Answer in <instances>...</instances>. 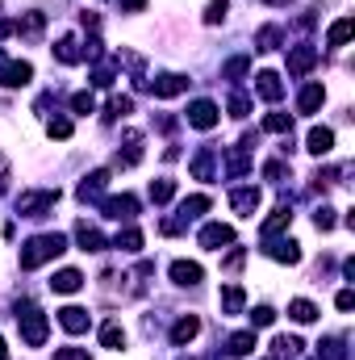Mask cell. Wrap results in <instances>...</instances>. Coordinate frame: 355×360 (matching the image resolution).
Returning <instances> with one entry per match:
<instances>
[{"mask_svg": "<svg viewBox=\"0 0 355 360\" xmlns=\"http://www.w3.org/2000/svg\"><path fill=\"white\" fill-rule=\"evenodd\" d=\"M59 201V188H25L17 197V214L21 218H46V210Z\"/></svg>", "mask_w": 355, "mask_h": 360, "instance_id": "3957f363", "label": "cell"}, {"mask_svg": "<svg viewBox=\"0 0 355 360\" xmlns=\"http://www.w3.org/2000/svg\"><path fill=\"white\" fill-rule=\"evenodd\" d=\"M247 68H251V59H247V55H234V59L222 68V80H239V76H247Z\"/></svg>", "mask_w": 355, "mask_h": 360, "instance_id": "e575fe53", "label": "cell"}, {"mask_svg": "<svg viewBox=\"0 0 355 360\" xmlns=\"http://www.w3.org/2000/svg\"><path fill=\"white\" fill-rule=\"evenodd\" d=\"M255 92H260L264 101L276 105V101L284 96V84H280V76H276V72H260V76H255Z\"/></svg>", "mask_w": 355, "mask_h": 360, "instance_id": "603a6c76", "label": "cell"}, {"mask_svg": "<svg viewBox=\"0 0 355 360\" xmlns=\"http://www.w3.org/2000/svg\"><path fill=\"white\" fill-rule=\"evenodd\" d=\"M13 34V21H0V38H8Z\"/></svg>", "mask_w": 355, "mask_h": 360, "instance_id": "f5cc1de1", "label": "cell"}, {"mask_svg": "<svg viewBox=\"0 0 355 360\" xmlns=\"http://www.w3.org/2000/svg\"><path fill=\"white\" fill-rule=\"evenodd\" d=\"M226 8H230V0H209V8H205V21H209V25H217V21L226 17Z\"/></svg>", "mask_w": 355, "mask_h": 360, "instance_id": "b9f144b4", "label": "cell"}, {"mask_svg": "<svg viewBox=\"0 0 355 360\" xmlns=\"http://www.w3.org/2000/svg\"><path fill=\"white\" fill-rule=\"evenodd\" d=\"M243 260H247V252H243V248H234V252L226 256V264H222V269H226V272H239V269H243Z\"/></svg>", "mask_w": 355, "mask_h": 360, "instance_id": "7dc6e473", "label": "cell"}, {"mask_svg": "<svg viewBox=\"0 0 355 360\" xmlns=\"http://www.w3.org/2000/svg\"><path fill=\"white\" fill-rule=\"evenodd\" d=\"M280 38H284V34H280V25H264V30L255 34V46H260V51H276V42H280Z\"/></svg>", "mask_w": 355, "mask_h": 360, "instance_id": "74e56055", "label": "cell"}, {"mask_svg": "<svg viewBox=\"0 0 355 360\" xmlns=\"http://www.w3.org/2000/svg\"><path fill=\"white\" fill-rule=\"evenodd\" d=\"M142 4H147V0H121V8H126V13H138Z\"/></svg>", "mask_w": 355, "mask_h": 360, "instance_id": "816d5d0a", "label": "cell"}, {"mask_svg": "<svg viewBox=\"0 0 355 360\" xmlns=\"http://www.w3.org/2000/svg\"><path fill=\"white\" fill-rule=\"evenodd\" d=\"M72 109L88 117V113H96V96H92V92H76V96H72Z\"/></svg>", "mask_w": 355, "mask_h": 360, "instance_id": "60d3db41", "label": "cell"}, {"mask_svg": "<svg viewBox=\"0 0 355 360\" xmlns=\"http://www.w3.org/2000/svg\"><path fill=\"white\" fill-rule=\"evenodd\" d=\"M247 109H251L247 92H230V113H234V117H247Z\"/></svg>", "mask_w": 355, "mask_h": 360, "instance_id": "ee69618b", "label": "cell"}, {"mask_svg": "<svg viewBox=\"0 0 355 360\" xmlns=\"http://www.w3.org/2000/svg\"><path fill=\"white\" fill-rule=\"evenodd\" d=\"M51 289H55V293H80V289H84V272L80 269L55 272V276H51Z\"/></svg>", "mask_w": 355, "mask_h": 360, "instance_id": "5bb4252c", "label": "cell"}, {"mask_svg": "<svg viewBox=\"0 0 355 360\" xmlns=\"http://www.w3.org/2000/svg\"><path fill=\"white\" fill-rule=\"evenodd\" d=\"M113 248H117V252H130V256H134V252H142V231H138V226L117 231V235H113Z\"/></svg>", "mask_w": 355, "mask_h": 360, "instance_id": "f1b7e54d", "label": "cell"}, {"mask_svg": "<svg viewBox=\"0 0 355 360\" xmlns=\"http://www.w3.org/2000/svg\"><path fill=\"white\" fill-rule=\"evenodd\" d=\"M264 252L272 256V260H280V264H297V260H301V248H297L293 239H280V243H276V239H267Z\"/></svg>", "mask_w": 355, "mask_h": 360, "instance_id": "d6986e66", "label": "cell"}, {"mask_svg": "<svg viewBox=\"0 0 355 360\" xmlns=\"http://www.w3.org/2000/svg\"><path fill=\"white\" fill-rule=\"evenodd\" d=\"M46 134L59 139V143H67V139H72V117H51V122H46Z\"/></svg>", "mask_w": 355, "mask_h": 360, "instance_id": "d590c367", "label": "cell"}, {"mask_svg": "<svg viewBox=\"0 0 355 360\" xmlns=\"http://www.w3.org/2000/svg\"><path fill=\"white\" fill-rule=\"evenodd\" d=\"M138 160H142V134L126 130V155H117V168H134Z\"/></svg>", "mask_w": 355, "mask_h": 360, "instance_id": "d4e9b609", "label": "cell"}, {"mask_svg": "<svg viewBox=\"0 0 355 360\" xmlns=\"http://www.w3.org/2000/svg\"><path fill=\"white\" fill-rule=\"evenodd\" d=\"M251 323H255V327H272V323H276V310H272V306H255V310H251Z\"/></svg>", "mask_w": 355, "mask_h": 360, "instance_id": "7bdbcfd3", "label": "cell"}, {"mask_svg": "<svg viewBox=\"0 0 355 360\" xmlns=\"http://www.w3.org/2000/svg\"><path fill=\"white\" fill-rule=\"evenodd\" d=\"M100 210H105V218H134L138 214V197H130V193H121V197H105L100 201Z\"/></svg>", "mask_w": 355, "mask_h": 360, "instance_id": "30bf717a", "label": "cell"}, {"mask_svg": "<svg viewBox=\"0 0 355 360\" xmlns=\"http://www.w3.org/2000/svg\"><path fill=\"white\" fill-rule=\"evenodd\" d=\"M209 205H213V201H209L205 193H196V197H184V201H180V210H176V218H168V222H163V235H180V231H184L192 218H201Z\"/></svg>", "mask_w": 355, "mask_h": 360, "instance_id": "277c9868", "label": "cell"}, {"mask_svg": "<svg viewBox=\"0 0 355 360\" xmlns=\"http://www.w3.org/2000/svg\"><path fill=\"white\" fill-rule=\"evenodd\" d=\"M55 59H59V63H80V59H84V51H80V38L63 34V38L55 42Z\"/></svg>", "mask_w": 355, "mask_h": 360, "instance_id": "cb8c5ba5", "label": "cell"}, {"mask_svg": "<svg viewBox=\"0 0 355 360\" xmlns=\"http://www.w3.org/2000/svg\"><path fill=\"white\" fill-rule=\"evenodd\" d=\"M42 30H46V17H42V13H25L21 21H13V34H21V38H29V42H38Z\"/></svg>", "mask_w": 355, "mask_h": 360, "instance_id": "9a60e30c", "label": "cell"}, {"mask_svg": "<svg viewBox=\"0 0 355 360\" xmlns=\"http://www.w3.org/2000/svg\"><path fill=\"white\" fill-rule=\"evenodd\" d=\"M188 126L213 130V126H217V105H213V101H192V105H188Z\"/></svg>", "mask_w": 355, "mask_h": 360, "instance_id": "9c48e42d", "label": "cell"}, {"mask_svg": "<svg viewBox=\"0 0 355 360\" xmlns=\"http://www.w3.org/2000/svg\"><path fill=\"white\" fill-rule=\"evenodd\" d=\"M192 176L196 180H213V151H209V147L196 151V160H192Z\"/></svg>", "mask_w": 355, "mask_h": 360, "instance_id": "1f68e13d", "label": "cell"}, {"mask_svg": "<svg viewBox=\"0 0 355 360\" xmlns=\"http://www.w3.org/2000/svg\"><path fill=\"white\" fill-rule=\"evenodd\" d=\"M322 101H326V89H322V84H305L301 96H297V109H301V113H318Z\"/></svg>", "mask_w": 355, "mask_h": 360, "instance_id": "4316f807", "label": "cell"}, {"mask_svg": "<svg viewBox=\"0 0 355 360\" xmlns=\"http://www.w3.org/2000/svg\"><path fill=\"white\" fill-rule=\"evenodd\" d=\"M314 68H318V46L301 42V46L288 51V76H309Z\"/></svg>", "mask_w": 355, "mask_h": 360, "instance_id": "8992f818", "label": "cell"}, {"mask_svg": "<svg viewBox=\"0 0 355 360\" xmlns=\"http://www.w3.org/2000/svg\"><path fill=\"white\" fill-rule=\"evenodd\" d=\"M318 360H347L343 340H322V344H318Z\"/></svg>", "mask_w": 355, "mask_h": 360, "instance_id": "836d02e7", "label": "cell"}, {"mask_svg": "<svg viewBox=\"0 0 355 360\" xmlns=\"http://www.w3.org/2000/svg\"><path fill=\"white\" fill-rule=\"evenodd\" d=\"M314 226H318V231H335V210H330V205H322V210L314 214Z\"/></svg>", "mask_w": 355, "mask_h": 360, "instance_id": "f6af8a7d", "label": "cell"}, {"mask_svg": "<svg viewBox=\"0 0 355 360\" xmlns=\"http://www.w3.org/2000/svg\"><path fill=\"white\" fill-rule=\"evenodd\" d=\"M88 310H84V306H63V310H59V327H63V331H67V335H84V331H88Z\"/></svg>", "mask_w": 355, "mask_h": 360, "instance_id": "8fae6325", "label": "cell"}, {"mask_svg": "<svg viewBox=\"0 0 355 360\" xmlns=\"http://www.w3.org/2000/svg\"><path fill=\"white\" fill-rule=\"evenodd\" d=\"M126 113H134V96H113V101H109V113H105V117L113 122V117H126Z\"/></svg>", "mask_w": 355, "mask_h": 360, "instance_id": "ab89813d", "label": "cell"}, {"mask_svg": "<svg viewBox=\"0 0 355 360\" xmlns=\"http://www.w3.org/2000/svg\"><path fill=\"white\" fill-rule=\"evenodd\" d=\"M55 360H92V352H88V348H59Z\"/></svg>", "mask_w": 355, "mask_h": 360, "instance_id": "bcb514c9", "label": "cell"}, {"mask_svg": "<svg viewBox=\"0 0 355 360\" xmlns=\"http://www.w3.org/2000/svg\"><path fill=\"white\" fill-rule=\"evenodd\" d=\"M17 327H21V340H25L29 348H42L46 335H51V323H46V314H42L34 302H21V306H17Z\"/></svg>", "mask_w": 355, "mask_h": 360, "instance_id": "7a4b0ae2", "label": "cell"}, {"mask_svg": "<svg viewBox=\"0 0 355 360\" xmlns=\"http://www.w3.org/2000/svg\"><path fill=\"white\" fill-rule=\"evenodd\" d=\"M260 201H264V197H260V188H255V184H247V188H234V193H230V210H234L239 218H255Z\"/></svg>", "mask_w": 355, "mask_h": 360, "instance_id": "ba28073f", "label": "cell"}, {"mask_svg": "<svg viewBox=\"0 0 355 360\" xmlns=\"http://www.w3.org/2000/svg\"><path fill=\"white\" fill-rule=\"evenodd\" d=\"M264 176H267V180H284V176H288V168H284L280 160H272V164L264 168Z\"/></svg>", "mask_w": 355, "mask_h": 360, "instance_id": "c3c4849f", "label": "cell"}, {"mask_svg": "<svg viewBox=\"0 0 355 360\" xmlns=\"http://www.w3.org/2000/svg\"><path fill=\"white\" fill-rule=\"evenodd\" d=\"M335 306H339V310H351V306H355V293H351V289H343V293L335 297Z\"/></svg>", "mask_w": 355, "mask_h": 360, "instance_id": "681fc988", "label": "cell"}, {"mask_svg": "<svg viewBox=\"0 0 355 360\" xmlns=\"http://www.w3.org/2000/svg\"><path fill=\"white\" fill-rule=\"evenodd\" d=\"M201 276H205V269H201L196 260H176V264H172V281L184 285V289H188V285H201Z\"/></svg>", "mask_w": 355, "mask_h": 360, "instance_id": "ffe728a7", "label": "cell"}, {"mask_svg": "<svg viewBox=\"0 0 355 360\" xmlns=\"http://www.w3.org/2000/svg\"><path fill=\"white\" fill-rule=\"evenodd\" d=\"M264 4H284V0H264Z\"/></svg>", "mask_w": 355, "mask_h": 360, "instance_id": "11a10c76", "label": "cell"}, {"mask_svg": "<svg viewBox=\"0 0 355 360\" xmlns=\"http://www.w3.org/2000/svg\"><path fill=\"white\" fill-rule=\"evenodd\" d=\"M288 222H293V210H288V205H280V210H276V214L267 218L264 226H260V235H264V239H276V235H280V231H284Z\"/></svg>", "mask_w": 355, "mask_h": 360, "instance_id": "f546056e", "label": "cell"}, {"mask_svg": "<svg viewBox=\"0 0 355 360\" xmlns=\"http://www.w3.org/2000/svg\"><path fill=\"white\" fill-rule=\"evenodd\" d=\"M255 348H260L255 331H234V335L226 340V352H230V356H251Z\"/></svg>", "mask_w": 355, "mask_h": 360, "instance_id": "44dd1931", "label": "cell"}, {"mask_svg": "<svg viewBox=\"0 0 355 360\" xmlns=\"http://www.w3.org/2000/svg\"><path fill=\"white\" fill-rule=\"evenodd\" d=\"M109 188V172L105 168H96V172H88L84 176V184H80V201H100V193Z\"/></svg>", "mask_w": 355, "mask_h": 360, "instance_id": "ac0fdd59", "label": "cell"}, {"mask_svg": "<svg viewBox=\"0 0 355 360\" xmlns=\"http://www.w3.org/2000/svg\"><path fill=\"white\" fill-rule=\"evenodd\" d=\"M347 38H351V17H339V21L330 25L326 42H330V46H347Z\"/></svg>", "mask_w": 355, "mask_h": 360, "instance_id": "d6a6232c", "label": "cell"}, {"mask_svg": "<svg viewBox=\"0 0 355 360\" xmlns=\"http://www.w3.org/2000/svg\"><path fill=\"white\" fill-rule=\"evenodd\" d=\"M301 348H305V344H301L297 335H276V340H272V356H276V360L301 356Z\"/></svg>", "mask_w": 355, "mask_h": 360, "instance_id": "83f0119b", "label": "cell"}, {"mask_svg": "<svg viewBox=\"0 0 355 360\" xmlns=\"http://www.w3.org/2000/svg\"><path fill=\"white\" fill-rule=\"evenodd\" d=\"M288 319H293V323H314V319H318V306L305 302V297H293V302H288Z\"/></svg>", "mask_w": 355, "mask_h": 360, "instance_id": "4dcf8cb0", "label": "cell"}, {"mask_svg": "<svg viewBox=\"0 0 355 360\" xmlns=\"http://www.w3.org/2000/svg\"><path fill=\"white\" fill-rule=\"evenodd\" d=\"M63 252H67V239H63V235H34V239L17 252V264L25 272H34V269H42L46 260L63 256Z\"/></svg>", "mask_w": 355, "mask_h": 360, "instance_id": "6da1fadb", "label": "cell"}, {"mask_svg": "<svg viewBox=\"0 0 355 360\" xmlns=\"http://www.w3.org/2000/svg\"><path fill=\"white\" fill-rule=\"evenodd\" d=\"M151 92H155L159 101H172V96H180V92H188V76H180V72H163V76L151 84Z\"/></svg>", "mask_w": 355, "mask_h": 360, "instance_id": "7c38bea8", "label": "cell"}, {"mask_svg": "<svg viewBox=\"0 0 355 360\" xmlns=\"http://www.w3.org/2000/svg\"><path fill=\"white\" fill-rule=\"evenodd\" d=\"M196 335H201V319H196V314H184V319H180L176 327H172V344H176V348L192 344Z\"/></svg>", "mask_w": 355, "mask_h": 360, "instance_id": "e0dca14e", "label": "cell"}, {"mask_svg": "<svg viewBox=\"0 0 355 360\" xmlns=\"http://www.w3.org/2000/svg\"><path fill=\"white\" fill-rule=\"evenodd\" d=\"M8 180H13V172H8V160H4V155H0V193H4V188H8Z\"/></svg>", "mask_w": 355, "mask_h": 360, "instance_id": "f907efd6", "label": "cell"}, {"mask_svg": "<svg viewBox=\"0 0 355 360\" xmlns=\"http://www.w3.org/2000/svg\"><path fill=\"white\" fill-rule=\"evenodd\" d=\"M196 243H201V248H209V252H222V248H230V243H234V226H226V222H209V226H201Z\"/></svg>", "mask_w": 355, "mask_h": 360, "instance_id": "5b68a950", "label": "cell"}, {"mask_svg": "<svg viewBox=\"0 0 355 360\" xmlns=\"http://www.w3.org/2000/svg\"><path fill=\"white\" fill-rule=\"evenodd\" d=\"M100 348H109V352H121V348H126V331H121L117 319H109V323L100 327Z\"/></svg>", "mask_w": 355, "mask_h": 360, "instance_id": "484cf974", "label": "cell"}, {"mask_svg": "<svg viewBox=\"0 0 355 360\" xmlns=\"http://www.w3.org/2000/svg\"><path fill=\"white\" fill-rule=\"evenodd\" d=\"M217 302H222V314H243V306H247V293H243V285H222Z\"/></svg>", "mask_w": 355, "mask_h": 360, "instance_id": "2e32d148", "label": "cell"}, {"mask_svg": "<svg viewBox=\"0 0 355 360\" xmlns=\"http://www.w3.org/2000/svg\"><path fill=\"white\" fill-rule=\"evenodd\" d=\"M0 360H8V352H4V340H0Z\"/></svg>", "mask_w": 355, "mask_h": 360, "instance_id": "db71d44e", "label": "cell"}, {"mask_svg": "<svg viewBox=\"0 0 355 360\" xmlns=\"http://www.w3.org/2000/svg\"><path fill=\"white\" fill-rule=\"evenodd\" d=\"M172 197H176V180H155V184H151V201H155V205H163V201H172Z\"/></svg>", "mask_w": 355, "mask_h": 360, "instance_id": "8d00e7d4", "label": "cell"}, {"mask_svg": "<svg viewBox=\"0 0 355 360\" xmlns=\"http://www.w3.org/2000/svg\"><path fill=\"white\" fill-rule=\"evenodd\" d=\"M76 243H80V252H105V235L88 222H76Z\"/></svg>", "mask_w": 355, "mask_h": 360, "instance_id": "7402d4cb", "label": "cell"}, {"mask_svg": "<svg viewBox=\"0 0 355 360\" xmlns=\"http://www.w3.org/2000/svg\"><path fill=\"white\" fill-rule=\"evenodd\" d=\"M34 80V68L25 63V59H4L0 63V84L4 89H21V84H29Z\"/></svg>", "mask_w": 355, "mask_h": 360, "instance_id": "52a82bcc", "label": "cell"}, {"mask_svg": "<svg viewBox=\"0 0 355 360\" xmlns=\"http://www.w3.org/2000/svg\"><path fill=\"white\" fill-rule=\"evenodd\" d=\"M305 151H309V155H330V151H335V130L314 126V130H309V139H305Z\"/></svg>", "mask_w": 355, "mask_h": 360, "instance_id": "4fadbf2b", "label": "cell"}, {"mask_svg": "<svg viewBox=\"0 0 355 360\" xmlns=\"http://www.w3.org/2000/svg\"><path fill=\"white\" fill-rule=\"evenodd\" d=\"M264 130H272V134H288V130H293V117H288V113H267Z\"/></svg>", "mask_w": 355, "mask_h": 360, "instance_id": "f35d334b", "label": "cell"}]
</instances>
